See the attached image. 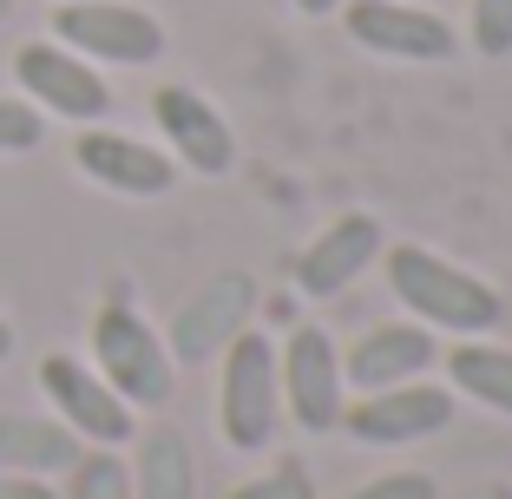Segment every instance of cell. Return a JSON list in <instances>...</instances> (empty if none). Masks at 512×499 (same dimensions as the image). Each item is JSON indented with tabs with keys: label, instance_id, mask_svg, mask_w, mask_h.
Returning a JSON list of instances; mask_svg holds the SVG:
<instances>
[{
	"label": "cell",
	"instance_id": "11",
	"mask_svg": "<svg viewBox=\"0 0 512 499\" xmlns=\"http://www.w3.org/2000/svg\"><path fill=\"white\" fill-rule=\"evenodd\" d=\"M381 250H388L381 217L375 211H342V217H329L316 237L302 243L296 289H302V296H316V303H329V296H342L368 263H381Z\"/></svg>",
	"mask_w": 512,
	"mask_h": 499
},
{
	"label": "cell",
	"instance_id": "2",
	"mask_svg": "<svg viewBox=\"0 0 512 499\" xmlns=\"http://www.w3.org/2000/svg\"><path fill=\"white\" fill-rule=\"evenodd\" d=\"M283 427V388H276V342L263 329H243L224 348L217 381V434L230 454H263Z\"/></svg>",
	"mask_w": 512,
	"mask_h": 499
},
{
	"label": "cell",
	"instance_id": "5",
	"mask_svg": "<svg viewBox=\"0 0 512 499\" xmlns=\"http://www.w3.org/2000/svg\"><path fill=\"white\" fill-rule=\"evenodd\" d=\"M453 427V394L440 381H394V388L355 394L342 408V434L362 447H421Z\"/></svg>",
	"mask_w": 512,
	"mask_h": 499
},
{
	"label": "cell",
	"instance_id": "27",
	"mask_svg": "<svg viewBox=\"0 0 512 499\" xmlns=\"http://www.w3.org/2000/svg\"><path fill=\"white\" fill-rule=\"evenodd\" d=\"M0 14H7V0H0Z\"/></svg>",
	"mask_w": 512,
	"mask_h": 499
},
{
	"label": "cell",
	"instance_id": "20",
	"mask_svg": "<svg viewBox=\"0 0 512 499\" xmlns=\"http://www.w3.org/2000/svg\"><path fill=\"white\" fill-rule=\"evenodd\" d=\"M342 499H440V480L427 467H394V473H375V480L348 486Z\"/></svg>",
	"mask_w": 512,
	"mask_h": 499
},
{
	"label": "cell",
	"instance_id": "24",
	"mask_svg": "<svg viewBox=\"0 0 512 499\" xmlns=\"http://www.w3.org/2000/svg\"><path fill=\"white\" fill-rule=\"evenodd\" d=\"M453 499H512V486L506 480H473V486H460Z\"/></svg>",
	"mask_w": 512,
	"mask_h": 499
},
{
	"label": "cell",
	"instance_id": "1",
	"mask_svg": "<svg viewBox=\"0 0 512 499\" xmlns=\"http://www.w3.org/2000/svg\"><path fill=\"white\" fill-rule=\"evenodd\" d=\"M381 270H388L394 303L434 335H460L467 342V335H493L506 322V296L486 276H473L460 263H447L440 250H427V243H388Z\"/></svg>",
	"mask_w": 512,
	"mask_h": 499
},
{
	"label": "cell",
	"instance_id": "4",
	"mask_svg": "<svg viewBox=\"0 0 512 499\" xmlns=\"http://www.w3.org/2000/svg\"><path fill=\"white\" fill-rule=\"evenodd\" d=\"M276 388L283 408L302 434H335L348 408V381H342V348L322 322H296L289 342H276Z\"/></svg>",
	"mask_w": 512,
	"mask_h": 499
},
{
	"label": "cell",
	"instance_id": "22",
	"mask_svg": "<svg viewBox=\"0 0 512 499\" xmlns=\"http://www.w3.org/2000/svg\"><path fill=\"white\" fill-rule=\"evenodd\" d=\"M46 138V112L27 99H0V152H33Z\"/></svg>",
	"mask_w": 512,
	"mask_h": 499
},
{
	"label": "cell",
	"instance_id": "18",
	"mask_svg": "<svg viewBox=\"0 0 512 499\" xmlns=\"http://www.w3.org/2000/svg\"><path fill=\"white\" fill-rule=\"evenodd\" d=\"M60 499H132V467L112 447H92L66 467V493Z\"/></svg>",
	"mask_w": 512,
	"mask_h": 499
},
{
	"label": "cell",
	"instance_id": "8",
	"mask_svg": "<svg viewBox=\"0 0 512 499\" xmlns=\"http://www.w3.org/2000/svg\"><path fill=\"white\" fill-rule=\"evenodd\" d=\"M250 316H256V276L250 270H217L211 283L171 316V329H165L171 362L197 368V362H211V355H224V348L250 329Z\"/></svg>",
	"mask_w": 512,
	"mask_h": 499
},
{
	"label": "cell",
	"instance_id": "6",
	"mask_svg": "<svg viewBox=\"0 0 512 499\" xmlns=\"http://www.w3.org/2000/svg\"><path fill=\"white\" fill-rule=\"evenodd\" d=\"M53 33L79 60H106V66H151L165 53V27L145 7H119V0H66L53 14Z\"/></svg>",
	"mask_w": 512,
	"mask_h": 499
},
{
	"label": "cell",
	"instance_id": "21",
	"mask_svg": "<svg viewBox=\"0 0 512 499\" xmlns=\"http://www.w3.org/2000/svg\"><path fill=\"white\" fill-rule=\"evenodd\" d=\"M467 27H473V46H480L486 60H506L512 53V0H473Z\"/></svg>",
	"mask_w": 512,
	"mask_h": 499
},
{
	"label": "cell",
	"instance_id": "25",
	"mask_svg": "<svg viewBox=\"0 0 512 499\" xmlns=\"http://www.w3.org/2000/svg\"><path fill=\"white\" fill-rule=\"evenodd\" d=\"M302 14H335V7H342V0H296Z\"/></svg>",
	"mask_w": 512,
	"mask_h": 499
},
{
	"label": "cell",
	"instance_id": "26",
	"mask_svg": "<svg viewBox=\"0 0 512 499\" xmlns=\"http://www.w3.org/2000/svg\"><path fill=\"white\" fill-rule=\"evenodd\" d=\"M7 348H14V329H7V322H0V362H7Z\"/></svg>",
	"mask_w": 512,
	"mask_h": 499
},
{
	"label": "cell",
	"instance_id": "23",
	"mask_svg": "<svg viewBox=\"0 0 512 499\" xmlns=\"http://www.w3.org/2000/svg\"><path fill=\"white\" fill-rule=\"evenodd\" d=\"M0 499H60V493L40 473H0Z\"/></svg>",
	"mask_w": 512,
	"mask_h": 499
},
{
	"label": "cell",
	"instance_id": "17",
	"mask_svg": "<svg viewBox=\"0 0 512 499\" xmlns=\"http://www.w3.org/2000/svg\"><path fill=\"white\" fill-rule=\"evenodd\" d=\"M132 499H197V460H191V440H184L178 427L138 434Z\"/></svg>",
	"mask_w": 512,
	"mask_h": 499
},
{
	"label": "cell",
	"instance_id": "10",
	"mask_svg": "<svg viewBox=\"0 0 512 499\" xmlns=\"http://www.w3.org/2000/svg\"><path fill=\"white\" fill-rule=\"evenodd\" d=\"M14 79L27 86V106L53 112V119L92 125V119H106V112H112V86L92 73V60H79L73 46H60V40L20 46V53H14Z\"/></svg>",
	"mask_w": 512,
	"mask_h": 499
},
{
	"label": "cell",
	"instance_id": "12",
	"mask_svg": "<svg viewBox=\"0 0 512 499\" xmlns=\"http://www.w3.org/2000/svg\"><path fill=\"white\" fill-rule=\"evenodd\" d=\"M151 119H158V132H165V145H171V165L204 171V178H224V171L237 165V132H230V119L204 92L158 86L151 92Z\"/></svg>",
	"mask_w": 512,
	"mask_h": 499
},
{
	"label": "cell",
	"instance_id": "13",
	"mask_svg": "<svg viewBox=\"0 0 512 499\" xmlns=\"http://www.w3.org/2000/svg\"><path fill=\"white\" fill-rule=\"evenodd\" d=\"M440 362V335L421 329V322H375L368 335L342 348V381L355 394L394 388V381H421L427 368Z\"/></svg>",
	"mask_w": 512,
	"mask_h": 499
},
{
	"label": "cell",
	"instance_id": "7",
	"mask_svg": "<svg viewBox=\"0 0 512 499\" xmlns=\"http://www.w3.org/2000/svg\"><path fill=\"white\" fill-rule=\"evenodd\" d=\"M342 27L355 46L381 53V60H414V66H434L460 53V33L421 7V0H348L342 7Z\"/></svg>",
	"mask_w": 512,
	"mask_h": 499
},
{
	"label": "cell",
	"instance_id": "16",
	"mask_svg": "<svg viewBox=\"0 0 512 499\" xmlns=\"http://www.w3.org/2000/svg\"><path fill=\"white\" fill-rule=\"evenodd\" d=\"M447 381H453V394H467L486 414H506L512 421V348L506 342H486V335L453 342L447 348Z\"/></svg>",
	"mask_w": 512,
	"mask_h": 499
},
{
	"label": "cell",
	"instance_id": "3",
	"mask_svg": "<svg viewBox=\"0 0 512 499\" xmlns=\"http://www.w3.org/2000/svg\"><path fill=\"white\" fill-rule=\"evenodd\" d=\"M92 362L106 375V388L132 408H165L171 401V381H178V362H171L165 335L151 329L138 309L106 303L92 316Z\"/></svg>",
	"mask_w": 512,
	"mask_h": 499
},
{
	"label": "cell",
	"instance_id": "15",
	"mask_svg": "<svg viewBox=\"0 0 512 499\" xmlns=\"http://www.w3.org/2000/svg\"><path fill=\"white\" fill-rule=\"evenodd\" d=\"M86 454L73 427L60 421H40V414H0V473H66L73 460Z\"/></svg>",
	"mask_w": 512,
	"mask_h": 499
},
{
	"label": "cell",
	"instance_id": "9",
	"mask_svg": "<svg viewBox=\"0 0 512 499\" xmlns=\"http://www.w3.org/2000/svg\"><path fill=\"white\" fill-rule=\"evenodd\" d=\"M40 388L53 394V414H60V427L79 434V447H125V440L138 434L132 401H119V394L106 388V375L86 368L79 355H46Z\"/></svg>",
	"mask_w": 512,
	"mask_h": 499
},
{
	"label": "cell",
	"instance_id": "14",
	"mask_svg": "<svg viewBox=\"0 0 512 499\" xmlns=\"http://www.w3.org/2000/svg\"><path fill=\"white\" fill-rule=\"evenodd\" d=\"M73 158L92 184H106V191H119V197H165L171 184H178L171 152H158L145 138H125V132H79Z\"/></svg>",
	"mask_w": 512,
	"mask_h": 499
},
{
	"label": "cell",
	"instance_id": "19",
	"mask_svg": "<svg viewBox=\"0 0 512 499\" xmlns=\"http://www.w3.org/2000/svg\"><path fill=\"white\" fill-rule=\"evenodd\" d=\"M224 499H316V480H309V467H302V460H276V467L237 480Z\"/></svg>",
	"mask_w": 512,
	"mask_h": 499
}]
</instances>
